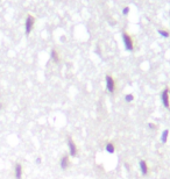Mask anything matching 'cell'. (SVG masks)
<instances>
[{
  "mask_svg": "<svg viewBox=\"0 0 170 179\" xmlns=\"http://www.w3.org/2000/svg\"><path fill=\"white\" fill-rule=\"evenodd\" d=\"M105 82H106V90H107V92L110 94H114V92L117 90V82H115V79L112 76L107 75L105 77Z\"/></svg>",
  "mask_w": 170,
  "mask_h": 179,
  "instance_id": "obj_2",
  "label": "cell"
},
{
  "mask_svg": "<svg viewBox=\"0 0 170 179\" xmlns=\"http://www.w3.org/2000/svg\"><path fill=\"white\" fill-rule=\"evenodd\" d=\"M105 150L107 154H114L115 152V144L113 142H107L105 145Z\"/></svg>",
  "mask_w": 170,
  "mask_h": 179,
  "instance_id": "obj_9",
  "label": "cell"
},
{
  "mask_svg": "<svg viewBox=\"0 0 170 179\" xmlns=\"http://www.w3.org/2000/svg\"><path fill=\"white\" fill-rule=\"evenodd\" d=\"M125 101H127V102H132V101H134V95H133L132 93L126 94V95H125Z\"/></svg>",
  "mask_w": 170,
  "mask_h": 179,
  "instance_id": "obj_13",
  "label": "cell"
},
{
  "mask_svg": "<svg viewBox=\"0 0 170 179\" xmlns=\"http://www.w3.org/2000/svg\"><path fill=\"white\" fill-rule=\"evenodd\" d=\"M34 23H35V17L32 15V14H28L27 17H26V35H29L33 30V27H34Z\"/></svg>",
  "mask_w": 170,
  "mask_h": 179,
  "instance_id": "obj_5",
  "label": "cell"
},
{
  "mask_svg": "<svg viewBox=\"0 0 170 179\" xmlns=\"http://www.w3.org/2000/svg\"><path fill=\"white\" fill-rule=\"evenodd\" d=\"M148 126H149V128H150V129H156V128H157L155 123H149Z\"/></svg>",
  "mask_w": 170,
  "mask_h": 179,
  "instance_id": "obj_15",
  "label": "cell"
},
{
  "mask_svg": "<svg viewBox=\"0 0 170 179\" xmlns=\"http://www.w3.org/2000/svg\"><path fill=\"white\" fill-rule=\"evenodd\" d=\"M168 136H169V130H168V129L163 130V133H162V135H161V142H162V143H167Z\"/></svg>",
  "mask_w": 170,
  "mask_h": 179,
  "instance_id": "obj_11",
  "label": "cell"
},
{
  "mask_svg": "<svg viewBox=\"0 0 170 179\" xmlns=\"http://www.w3.org/2000/svg\"><path fill=\"white\" fill-rule=\"evenodd\" d=\"M139 164H140V170H141L142 176H147V175H148V172H149V168H148L147 162H146V161H143V159H141Z\"/></svg>",
  "mask_w": 170,
  "mask_h": 179,
  "instance_id": "obj_8",
  "label": "cell"
},
{
  "mask_svg": "<svg viewBox=\"0 0 170 179\" xmlns=\"http://www.w3.org/2000/svg\"><path fill=\"white\" fill-rule=\"evenodd\" d=\"M70 165H71V162H70L69 155H63L62 158H61V161H60V166H61V169H62V170H67V169L70 168Z\"/></svg>",
  "mask_w": 170,
  "mask_h": 179,
  "instance_id": "obj_6",
  "label": "cell"
},
{
  "mask_svg": "<svg viewBox=\"0 0 170 179\" xmlns=\"http://www.w3.org/2000/svg\"><path fill=\"white\" fill-rule=\"evenodd\" d=\"M122 41H124L125 49L127 51H133L134 50V41H133L132 36L128 33H126V31L122 33Z\"/></svg>",
  "mask_w": 170,
  "mask_h": 179,
  "instance_id": "obj_1",
  "label": "cell"
},
{
  "mask_svg": "<svg viewBox=\"0 0 170 179\" xmlns=\"http://www.w3.org/2000/svg\"><path fill=\"white\" fill-rule=\"evenodd\" d=\"M157 33L162 36V37H164V38H168L170 36V33L168 31V30H164V29H159L157 30Z\"/></svg>",
  "mask_w": 170,
  "mask_h": 179,
  "instance_id": "obj_12",
  "label": "cell"
},
{
  "mask_svg": "<svg viewBox=\"0 0 170 179\" xmlns=\"http://www.w3.org/2000/svg\"><path fill=\"white\" fill-rule=\"evenodd\" d=\"M1 108H2V103L0 102V109H1Z\"/></svg>",
  "mask_w": 170,
  "mask_h": 179,
  "instance_id": "obj_17",
  "label": "cell"
},
{
  "mask_svg": "<svg viewBox=\"0 0 170 179\" xmlns=\"http://www.w3.org/2000/svg\"><path fill=\"white\" fill-rule=\"evenodd\" d=\"M36 162H37V164H40V162H41V158H40V157H39V158H37V159H36Z\"/></svg>",
  "mask_w": 170,
  "mask_h": 179,
  "instance_id": "obj_16",
  "label": "cell"
},
{
  "mask_svg": "<svg viewBox=\"0 0 170 179\" xmlns=\"http://www.w3.org/2000/svg\"><path fill=\"white\" fill-rule=\"evenodd\" d=\"M50 57H51V59H53L55 63H60V62H61V57H60V54H58V52H57V50H55V49H53V50H51Z\"/></svg>",
  "mask_w": 170,
  "mask_h": 179,
  "instance_id": "obj_10",
  "label": "cell"
},
{
  "mask_svg": "<svg viewBox=\"0 0 170 179\" xmlns=\"http://www.w3.org/2000/svg\"><path fill=\"white\" fill-rule=\"evenodd\" d=\"M22 175H23V168H22L21 163H16L14 166V178L22 179Z\"/></svg>",
  "mask_w": 170,
  "mask_h": 179,
  "instance_id": "obj_7",
  "label": "cell"
},
{
  "mask_svg": "<svg viewBox=\"0 0 170 179\" xmlns=\"http://www.w3.org/2000/svg\"><path fill=\"white\" fill-rule=\"evenodd\" d=\"M128 13H129V7H128V6L124 7V9H122V14H124V15H127Z\"/></svg>",
  "mask_w": 170,
  "mask_h": 179,
  "instance_id": "obj_14",
  "label": "cell"
},
{
  "mask_svg": "<svg viewBox=\"0 0 170 179\" xmlns=\"http://www.w3.org/2000/svg\"><path fill=\"white\" fill-rule=\"evenodd\" d=\"M67 143H68V147H69V154L71 157H75L77 156V152H78V148L75 143V141L72 140L71 136H68V140H67Z\"/></svg>",
  "mask_w": 170,
  "mask_h": 179,
  "instance_id": "obj_3",
  "label": "cell"
},
{
  "mask_svg": "<svg viewBox=\"0 0 170 179\" xmlns=\"http://www.w3.org/2000/svg\"><path fill=\"white\" fill-rule=\"evenodd\" d=\"M161 100H162V103L166 108L170 109V91L169 87H166V89L162 91L161 93Z\"/></svg>",
  "mask_w": 170,
  "mask_h": 179,
  "instance_id": "obj_4",
  "label": "cell"
}]
</instances>
